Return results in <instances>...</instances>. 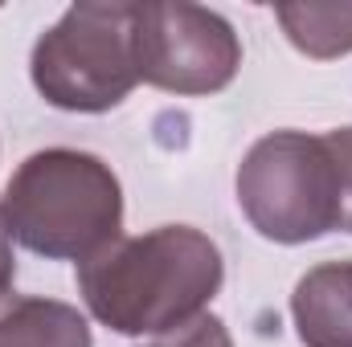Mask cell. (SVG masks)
Returning a JSON list of instances; mask_svg holds the SVG:
<instances>
[{
	"label": "cell",
	"instance_id": "4",
	"mask_svg": "<svg viewBox=\"0 0 352 347\" xmlns=\"http://www.w3.org/2000/svg\"><path fill=\"white\" fill-rule=\"evenodd\" d=\"M238 204L266 241L278 246L340 229V176L324 135H263L238 168Z\"/></svg>",
	"mask_w": 352,
	"mask_h": 347
},
{
	"label": "cell",
	"instance_id": "8",
	"mask_svg": "<svg viewBox=\"0 0 352 347\" xmlns=\"http://www.w3.org/2000/svg\"><path fill=\"white\" fill-rule=\"evenodd\" d=\"M287 41L307 58L352 53V4H278L274 8Z\"/></svg>",
	"mask_w": 352,
	"mask_h": 347
},
{
	"label": "cell",
	"instance_id": "9",
	"mask_svg": "<svg viewBox=\"0 0 352 347\" xmlns=\"http://www.w3.org/2000/svg\"><path fill=\"white\" fill-rule=\"evenodd\" d=\"M148 347H234V339H230V331H226V323L217 315H201L188 327H176V331L160 335Z\"/></svg>",
	"mask_w": 352,
	"mask_h": 347
},
{
	"label": "cell",
	"instance_id": "10",
	"mask_svg": "<svg viewBox=\"0 0 352 347\" xmlns=\"http://www.w3.org/2000/svg\"><path fill=\"white\" fill-rule=\"evenodd\" d=\"M332 160H336V176H340V229L352 233V127H336L324 135Z\"/></svg>",
	"mask_w": 352,
	"mask_h": 347
},
{
	"label": "cell",
	"instance_id": "7",
	"mask_svg": "<svg viewBox=\"0 0 352 347\" xmlns=\"http://www.w3.org/2000/svg\"><path fill=\"white\" fill-rule=\"evenodd\" d=\"M0 347H90V327L70 302L0 294Z\"/></svg>",
	"mask_w": 352,
	"mask_h": 347
},
{
	"label": "cell",
	"instance_id": "1",
	"mask_svg": "<svg viewBox=\"0 0 352 347\" xmlns=\"http://www.w3.org/2000/svg\"><path fill=\"white\" fill-rule=\"evenodd\" d=\"M221 250L192 225H160L119 237L78 261V290L90 315L123 335H168L205 315L221 290Z\"/></svg>",
	"mask_w": 352,
	"mask_h": 347
},
{
	"label": "cell",
	"instance_id": "5",
	"mask_svg": "<svg viewBox=\"0 0 352 347\" xmlns=\"http://www.w3.org/2000/svg\"><path fill=\"white\" fill-rule=\"evenodd\" d=\"M140 78L168 94H217L242 66L234 25L201 4H140L135 12Z\"/></svg>",
	"mask_w": 352,
	"mask_h": 347
},
{
	"label": "cell",
	"instance_id": "2",
	"mask_svg": "<svg viewBox=\"0 0 352 347\" xmlns=\"http://www.w3.org/2000/svg\"><path fill=\"white\" fill-rule=\"evenodd\" d=\"M0 221L12 241L41 258L87 261L123 237V188L98 156L45 147L12 172Z\"/></svg>",
	"mask_w": 352,
	"mask_h": 347
},
{
	"label": "cell",
	"instance_id": "3",
	"mask_svg": "<svg viewBox=\"0 0 352 347\" xmlns=\"http://www.w3.org/2000/svg\"><path fill=\"white\" fill-rule=\"evenodd\" d=\"M135 12L140 4H74L33 45V86L58 110L98 115L119 106L135 82Z\"/></svg>",
	"mask_w": 352,
	"mask_h": 347
},
{
	"label": "cell",
	"instance_id": "6",
	"mask_svg": "<svg viewBox=\"0 0 352 347\" xmlns=\"http://www.w3.org/2000/svg\"><path fill=\"white\" fill-rule=\"evenodd\" d=\"M291 319L307 347H352V261H324L295 282Z\"/></svg>",
	"mask_w": 352,
	"mask_h": 347
},
{
	"label": "cell",
	"instance_id": "11",
	"mask_svg": "<svg viewBox=\"0 0 352 347\" xmlns=\"http://www.w3.org/2000/svg\"><path fill=\"white\" fill-rule=\"evenodd\" d=\"M12 278H16V258H12V237H8V229H4V221H0V294H8Z\"/></svg>",
	"mask_w": 352,
	"mask_h": 347
}]
</instances>
